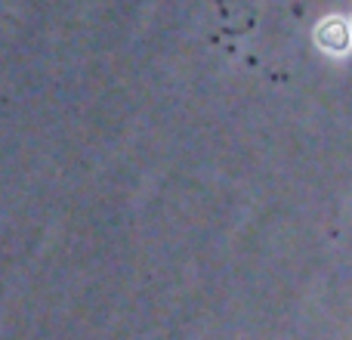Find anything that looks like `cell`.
<instances>
[{
    "instance_id": "cell-1",
    "label": "cell",
    "mask_w": 352,
    "mask_h": 340,
    "mask_svg": "<svg viewBox=\"0 0 352 340\" xmlns=\"http://www.w3.org/2000/svg\"><path fill=\"white\" fill-rule=\"evenodd\" d=\"M318 41L328 50H343L346 47V28H343V22H324L318 28Z\"/></svg>"
}]
</instances>
